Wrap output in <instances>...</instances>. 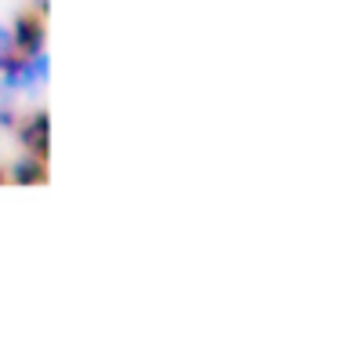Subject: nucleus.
Here are the masks:
<instances>
[{"instance_id": "f257e3e1", "label": "nucleus", "mask_w": 338, "mask_h": 360, "mask_svg": "<svg viewBox=\"0 0 338 360\" xmlns=\"http://www.w3.org/2000/svg\"><path fill=\"white\" fill-rule=\"evenodd\" d=\"M15 139L22 146V153H33V157H51V117L44 110H33L26 117L15 120Z\"/></svg>"}, {"instance_id": "f03ea898", "label": "nucleus", "mask_w": 338, "mask_h": 360, "mask_svg": "<svg viewBox=\"0 0 338 360\" xmlns=\"http://www.w3.org/2000/svg\"><path fill=\"white\" fill-rule=\"evenodd\" d=\"M40 88H44V84L33 77L30 62L22 55H11L4 66H0V98H11V102L33 98V95H40Z\"/></svg>"}, {"instance_id": "7ed1b4c3", "label": "nucleus", "mask_w": 338, "mask_h": 360, "mask_svg": "<svg viewBox=\"0 0 338 360\" xmlns=\"http://www.w3.org/2000/svg\"><path fill=\"white\" fill-rule=\"evenodd\" d=\"M11 44L15 55H33L40 48H48V26H44V15L40 11H18L11 18Z\"/></svg>"}, {"instance_id": "20e7f679", "label": "nucleus", "mask_w": 338, "mask_h": 360, "mask_svg": "<svg viewBox=\"0 0 338 360\" xmlns=\"http://www.w3.org/2000/svg\"><path fill=\"white\" fill-rule=\"evenodd\" d=\"M4 182H15V186H40V182H48V160L33 157V153H18L11 160V167L4 172Z\"/></svg>"}, {"instance_id": "39448f33", "label": "nucleus", "mask_w": 338, "mask_h": 360, "mask_svg": "<svg viewBox=\"0 0 338 360\" xmlns=\"http://www.w3.org/2000/svg\"><path fill=\"white\" fill-rule=\"evenodd\" d=\"M15 55V44H11V26L8 22H0V66Z\"/></svg>"}, {"instance_id": "423d86ee", "label": "nucleus", "mask_w": 338, "mask_h": 360, "mask_svg": "<svg viewBox=\"0 0 338 360\" xmlns=\"http://www.w3.org/2000/svg\"><path fill=\"white\" fill-rule=\"evenodd\" d=\"M30 8H33V11H40V15H48V8H51V0H30Z\"/></svg>"}, {"instance_id": "0eeeda50", "label": "nucleus", "mask_w": 338, "mask_h": 360, "mask_svg": "<svg viewBox=\"0 0 338 360\" xmlns=\"http://www.w3.org/2000/svg\"><path fill=\"white\" fill-rule=\"evenodd\" d=\"M0 182H4V167H0Z\"/></svg>"}]
</instances>
